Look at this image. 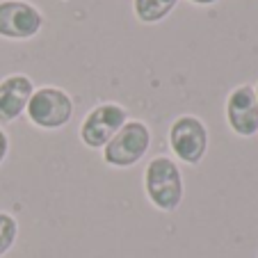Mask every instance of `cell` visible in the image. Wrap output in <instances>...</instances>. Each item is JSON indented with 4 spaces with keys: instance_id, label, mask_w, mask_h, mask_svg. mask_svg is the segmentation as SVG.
Returning <instances> with one entry per match:
<instances>
[{
    "instance_id": "obj_13",
    "label": "cell",
    "mask_w": 258,
    "mask_h": 258,
    "mask_svg": "<svg viewBox=\"0 0 258 258\" xmlns=\"http://www.w3.org/2000/svg\"><path fill=\"white\" fill-rule=\"evenodd\" d=\"M256 98H258V87H256Z\"/></svg>"
},
{
    "instance_id": "obj_7",
    "label": "cell",
    "mask_w": 258,
    "mask_h": 258,
    "mask_svg": "<svg viewBox=\"0 0 258 258\" xmlns=\"http://www.w3.org/2000/svg\"><path fill=\"white\" fill-rule=\"evenodd\" d=\"M226 121L231 131L240 137H251L258 133V98L256 89L242 85L231 92L226 101Z\"/></svg>"
},
{
    "instance_id": "obj_12",
    "label": "cell",
    "mask_w": 258,
    "mask_h": 258,
    "mask_svg": "<svg viewBox=\"0 0 258 258\" xmlns=\"http://www.w3.org/2000/svg\"><path fill=\"white\" fill-rule=\"evenodd\" d=\"M190 3H195V5H213L217 0H190Z\"/></svg>"
},
{
    "instance_id": "obj_1",
    "label": "cell",
    "mask_w": 258,
    "mask_h": 258,
    "mask_svg": "<svg viewBox=\"0 0 258 258\" xmlns=\"http://www.w3.org/2000/svg\"><path fill=\"white\" fill-rule=\"evenodd\" d=\"M144 190L156 208L165 213L176 210L183 201V176L178 165L165 156L153 158L144 171Z\"/></svg>"
},
{
    "instance_id": "obj_4",
    "label": "cell",
    "mask_w": 258,
    "mask_h": 258,
    "mask_svg": "<svg viewBox=\"0 0 258 258\" xmlns=\"http://www.w3.org/2000/svg\"><path fill=\"white\" fill-rule=\"evenodd\" d=\"M169 146L185 165H199L208 151V128L201 119L183 114L169 128Z\"/></svg>"
},
{
    "instance_id": "obj_5",
    "label": "cell",
    "mask_w": 258,
    "mask_h": 258,
    "mask_svg": "<svg viewBox=\"0 0 258 258\" xmlns=\"http://www.w3.org/2000/svg\"><path fill=\"white\" fill-rule=\"evenodd\" d=\"M128 121V112L117 103H103L89 110L80 126V140L89 149H103L112 140L121 126Z\"/></svg>"
},
{
    "instance_id": "obj_11",
    "label": "cell",
    "mask_w": 258,
    "mask_h": 258,
    "mask_svg": "<svg viewBox=\"0 0 258 258\" xmlns=\"http://www.w3.org/2000/svg\"><path fill=\"white\" fill-rule=\"evenodd\" d=\"M7 151H10V140H7L5 131H0V165L7 158Z\"/></svg>"
},
{
    "instance_id": "obj_6",
    "label": "cell",
    "mask_w": 258,
    "mask_h": 258,
    "mask_svg": "<svg viewBox=\"0 0 258 258\" xmlns=\"http://www.w3.org/2000/svg\"><path fill=\"white\" fill-rule=\"evenodd\" d=\"M44 25V16L25 0L0 3V37L5 39H32Z\"/></svg>"
},
{
    "instance_id": "obj_2",
    "label": "cell",
    "mask_w": 258,
    "mask_h": 258,
    "mask_svg": "<svg viewBox=\"0 0 258 258\" xmlns=\"http://www.w3.org/2000/svg\"><path fill=\"white\" fill-rule=\"evenodd\" d=\"M151 146V131L142 121H126L121 131L103 146V158L112 167H133Z\"/></svg>"
},
{
    "instance_id": "obj_3",
    "label": "cell",
    "mask_w": 258,
    "mask_h": 258,
    "mask_svg": "<svg viewBox=\"0 0 258 258\" xmlns=\"http://www.w3.org/2000/svg\"><path fill=\"white\" fill-rule=\"evenodd\" d=\"M30 121L34 126L55 131L71 121L73 117V101L64 89L57 87H41L32 94L28 107H25Z\"/></svg>"
},
{
    "instance_id": "obj_8",
    "label": "cell",
    "mask_w": 258,
    "mask_h": 258,
    "mask_svg": "<svg viewBox=\"0 0 258 258\" xmlns=\"http://www.w3.org/2000/svg\"><path fill=\"white\" fill-rule=\"evenodd\" d=\"M34 94V85L28 76L14 73L0 83V121L12 123L25 112L30 98Z\"/></svg>"
},
{
    "instance_id": "obj_10",
    "label": "cell",
    "mask_w": 258,
    "mask_h": 258,
    "mask_svg": "<svg viewBox=\"0 0 258 258\" xmlns=\"http://www.w3.org/2000/svg\"><path fill=\"white\" fill-rule=\"evenodd\" d=\"M19 235V222L10 213H0V256H5L16 242Z\"/></svg>"
},
{
    "instance_id": "obj_9",
    "label": "cell",
    "mask_w": 258,
    "mask_h": 258,
    "mask_svg": "<svg viewBox=\"0 0 258 258\" xmlns=\"http://www.w3.org/2000/svg\"><path fill=\"white\" fill-rule=\"evenodd\" d=\"M178 0H135V14L142 23H158L171 14Z\"/></svg>"
}]
</instances>
